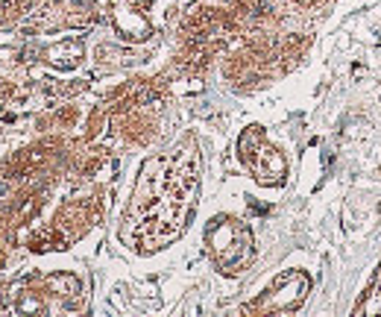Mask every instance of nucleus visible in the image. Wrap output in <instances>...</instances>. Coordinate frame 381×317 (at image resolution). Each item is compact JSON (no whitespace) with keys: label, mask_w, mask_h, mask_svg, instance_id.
Segmentation results:
<instances>
[{"label":"nucleus","mask_w":381,"mask_h":317,"mask_svg":"<svg viewBox=\"0 0 381 317\" xmlns=\"http://www.w3.org/2000/svg\"><path fill=\"white\" fill-rule=\"evenodd\" d=\"M202 156L193 138L147 158L121 218V241L135 253H159L182 238L196 212Z\"/></svg>","instance_id":"f257e3e1"},{"label":"nucleus","mask_w":381,"mask_h":317,"mask_svg":"<svg viewBox=\"0 0 381 317\" xmlns=\"http://www.w3.org/2000/svg\"><path fill=\"white\" fill-rule=\"evenodd\" d=\"M205 247L217 270L226 276L244 273L255 258L253 232L238 218H214L205 229Z\"/></svg>","instance_id":"f03ea898"},{"label":"nucleus","mask_w":381,"mask_h":317,"mask_svg":"<svg viewBox=\"0 0 381 317\" xmlns=\"http://www.w3.org/2000/svg\"><path fill=\"white\" fill-rule=\"evenodd\" d=\"M238 158L247 167L258 185L264 188H279L287 179V158L285 153L267 138L261 127H247L238 138Z\"/></svg>","instance_id":"7ed1b4c3"},{"label":"nucleus","mask_w":381,"mask_h":317,"mask_svg":"<svg viewBox=\"0 0 381 317\" xmlns=\"http://www.w3.org/2000/svg\"><path fill=\"white\" fill-rule=\"evenodd\" d=\"M308 288H311V279L302 270H290L285 276H279L261 294V300H255L250 309L253 312H293V309L302 306Z\"/></svg>","instance_id":"20e7f679"},{"label":"nucleus","mask_w":381,"mask_h":317,"mask_svg":"<svg viewBox=\"0 0 381 317\" xmlns=\"http://www.w3.org/2000/svg\"><path fill=\"white\" fill-rule=\"evenodd\" d=\"M355 315H381V264H379V270H376V276L370 279V285L364 291Z\"/></svg>","instance_id":"39448f33"}]
</instances>
